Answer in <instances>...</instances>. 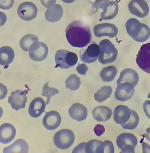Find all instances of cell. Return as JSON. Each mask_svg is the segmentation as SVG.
Listing matches in <instances>:
<instances>
[{
    "mask_svg": "<svg viewBox=\"0 0 150 153\" xmlns=\"http://www.w3.org/2000/svg\"><path fill=\"white\" fill-rule=\"evenodd\" d=\"M65 32L68 42L74 47H85L91 41L90 29L81 21H75L71 23L67 27Z\"/></svg>",
    "mask_w": 150,
    "mask_h": 153,
    "instance_id": "6da1fadb",
    "label": "cell"
},
{
    "mask_svg": "<svg viewBox=\"0 0 150 153\" xmlns=\"http://www.w3.org/2000/svg\"><path fill=\"white\" fill-rule=\"evenodd\" d=\"M126 28L128 34L136 42H144L150 37L149 27L136 19H129L126 23Z\"/></svg>",
    "mask_w": 150,
    "mask_h": 153,
    "instance_id": "7a4b0ae2",
    "label": "cell"
},
{
    "mask_svg": "<svg viewBox=\"0 0 150 153\" xmlns=\"http://www.w3.org/2000/svg\"><path fill=\"white\" fill-rule=\"evenodd\" d=\"M94 12H97L98 9L103 10L101 14L100 21L113 19L118 14L119 6L117 2L109 0H96L92 3Z\"/></svg>",
    "mask_w": 150,
    "mask_h": 153,
    "instance_id": "3957f363",
    "label": "cell"
},
{
    "mask_svg": "<svg viewBox=\"0 0 150 153\" xmlns=\"http://www.w3.org/2000/svg\"><path fill=\"white\" fill-rule=\"evenodd\" d=\"M100 53L98 60L103 65L111 63L116 61L117 56V50L109 40L104 39L99 44Z\"/></svg>",
    "mask_w": 150,
    "mask_h": 153,
    "instance_id": "277c9868",
    "label": "cell"
},
{
    "mask_svg": "<svg viewBox=\"0 0 150 153\" xmlns=\"http://www.w3.org/2000/svg\"><path fill=\"white\" fill-rule=\"evenodd\" d=\"M56 68L62 69H68L74 66L78 61V56L74 52L67 50H58L55 56Z\"/></svg>",
    "mask_w": 150,
    "mask_h": 153,
    "instance_id": "5b68a950",
    "label": "cell"
},
{
    "mask_svg": "<svg viewBox=\"0 0 150 153\" xmlns=\"http://www.w3.org/2000/svg\"><path fill=\"white\" fill-rule=\"evenodd\" d=\"M75 141V136L71 130L63 129L55 134L53 142L57 148L66 149L72 146Z\"/></svg>",
    "mask_w": 150,
    "mask_h": 153,
    "instance_id": "8992f818",
    "label": "cell"
},
{
    "mask_svg": "<svg viewBox=\"0 0 150 153\" xmlns=\"http://www.w3.org/2000/svg\"><path fill=\"white\" fill-rule=\"evenodd\" d=\"M136 61L140 69L150 74V42L141 46L137 55Z\"/></svg>",
    "mask_w": 150,
    "mask_h": 153,
    "instance_id": "52a82bcc",
    "label": "cell"
},
{
    "mask_svg": "<svg viewBox=\"0 0 150 153\" xmlns=\"http://www.w3.org/2000/svg\"><path fill=\"white\" fill-rule=\"evenodd\" d=\"M27 90L24 91L21 90H17L13 91L11 96L8 98V103L11 105L12 109L16 111H18L19 109H23L25 108L26 103L27 101Z\"/></svg>",
    "mask_w": 150,
    "mask_h": 153,
    "instance_id": "ba28073f",
    "label": "cell"
},
{
    "mask_svg": "<svg viewBox=\"0 0 150 153\" xmlns=\"http://www.w3.org/2000/svg\"><path fill=\"white\" fill-rule=\"evenodd\" d=\"M17 12L19 17L22 20L30 21L36 17L38 13L37 8L32 2H25L19 5Z\"/></svg>",
    "mask_w": 150,
    "mask_h": 153,
    "instance_id": "9c48e42d",
    "label": "cell"
},
{
    "mask_svg": "<svg viewBox=\"0 0 150 153\" xmlns=\"http://www.w3.org/2000/svg\"><path fill=\"white\" fill-rule=\"evenodd\" d=\"M48 48L43 42H36L29 50V56L33 61L40 62L47 58L48 53Z\"/></svg>",
    "mask_w": 150,
    "mask_h": 153,
    "instance_id": "30bf717a",
    "label": "cell"
},
{
    "mask_svg": "<svg viewBox=\"0 0 150 153\" xmlns=\"http://www.w3.org/2000/svg\"><path fill=\"white\" fill-rule=\"evenodd\" d=\"M128 7L131 14L141 18L147 16L149 12V5L144 0H132Z\"/></svg>",
    "mask_w": 150,
    "mask_h": 153,
    "instance_id": "8fae6325",
    "label": "cell"
},
{
    "mask_svg": "<svg viewBox=\"0 0 150 153\" xmlns=\"http://www.w3.org/2000/svg\"><path fill=\"white\" fill-rule=\"evenodd\" d=\"M134 85L128 82L118 85L115 93V97L117 100L125 102L130 99L135 92Z\"/></svg>",
    "mask_w": 150,
    "mask_h": 153,
    "instance_id": "7c38bea8",
    "label": "cell"
},
{
    "mask_svg": "<svg viewBox=\"0 0 150 153\" xmlns=\"http://www.w3.org/2000/svg\"><path fill=\"white\" fill-rule=\"evenodd\" d=\"M95 36L98 38L107 36L111 38L116 37L118 33L117 27L111 23H102L95 25L94 29Z\"/></svg>",
    "mask_w": 150,
    "mask_h": 153,
    "instance_id": "4fadbf2b",
    "label": "cell"
},
{
    "mask_svg": "<svg viewBox=\"0 0 150 153\" xmlns=\"http://www.w3.org/2000/svg\"><path fill=\"white\" fill-rule=\"evenodd\" d=\"M100 49L94 42L90 45L80 54V60L85 63L90 64L95 62L99 56Z\"/></svg>",
    "mask_w": 150,
    "mask_h": 153,
    "instance_id": "5bb4252c",
    "label": "cell"
},
{
    "mask_svg": "<svg viewBox=\"0 0 150 153\" xmlns=\"http://www.w3.org/2000/svg\"><path fill=\"white\" fill-rule=\"evenodd\" d=\"M61 117L60 114L56 111H51L46 113L43 119V124L46 129L53 130L60 126Z\"/></svg>",
    "mask_w": 150,
    "mask_h": 153,
    "instance_id": "9a60e30c",
    "label": "cell"
},
{
    "mask_svg": "<svg viewBox=\"0 0 150 153\" xmlns=\"http://www.w3.org/2000/svg\"><path fill=\"white\" fill-rule=\"evenodd\" d=\"M131 111L126 106L118 105L117 106L114 112V121L117 124H125L130 118Z\"/></svg>",
    "mask_w": 150,
    "mask_h": 153,
    "instance_id": "2e32d148",
    "label": "cell"
},
{
    "mask_svg": "<svg viewBox=\"0 0 150 153\" xmlns=\"http://www.w3.org/2000/svg\"><path fill=\"white\" fill-rule=\"evenodd\" d=\"M16 130L15 127L9 123H5L0 127V142L3 144L10 143L15 138Z\"/></svg>",
    "mask_w": 150,
    "mask_h": 153,
    "instance_id": "e0dca14e",
    "label": "cell"
},
{
    "mask_svg": "<svg viewBox=\"0 0 150 153\" xmlns=\"http://www.w3.org/2000/svg\"><path fill=\"white\" fill-rule=\"evenodd\" d=\"M46 103L42 98L37 97L33 99L29 106V115L32 118H38L45 111Z\"/></svg>",
    "mask_w": 150,
    "mask_h": 153,
    "instance_id": "ac0fdd59",
    "label": "cell"
},
{
    "mask_svg": "<svg viewBox=\"0 0 150 153\" xmlns=\"http://www.w3.org/2000/svg\"><path fill=\"white\" fill-rule=\"evenodd\" d=\"M139 80L138 74L135 70L127 68L123 70L120 73V76L117 80V85L124 82H128L136 86Z\"/></svg>",
    "mask_w": 150,
    "mask_h": 153,
    "instance_id": "d6986e66",
    "label": "cell"
},
{
    "mask_svg": "<svg viewBox=\"0 0 150 153\" xmlns=\"http://www.w3.org/2000/svg\"><path fill=\"white\" fill-rule=\"evenodd\" d=\"M70 117L74 120L81 121L85 120L87 117L88 111L87 108L79 103L74 104L69 110Z\"/></svg>",
    "mask_w": 150,
    "mask_h": 153,
    "instance_id": "ffe728a7",
    "label": "cell"
},
{
    "mask_svg": "<svg viewBox=\"0 0 150 153\" xmlns=\"http://www.w3.org/2000/svg\"><path fill=\"white\" fill-rule=\"evenodd\" d=\"M112 114V111L108 107L100 106L93 110L92 116L95 120L99 122H105L109 120Z\"/></svg>",
    "mask_w": 150,
    "mask_h": 153,
    "instance_id": "44dd1931",
    "label": "cell"
},
{
    "mask_svg": "<svg viewBox=\"0 0 150 153\" xmlns=\"http://www.w3.org/2000/svg\"><path fill=\"white\" fill-rule=\"evenodd\" d=\"M63 9L61 5L56 4L49 8L45 13V17L47 21L52 23L60 21L63 15Z\"/></svg>",
    "mask_w": 150,
    "mask_h": 153,
    "instance_id": "7402d4cb",
    "label": "cell"
},
{
    "mask_svg": "<svg viewBox=\"0 0 150 153\" xmlns=\"http://www.w3.org/2000/svg\"><path fill=\"white\" fill-rule=\"evenodd\" d=\"M116 143L119 148L120 149L127 145H131L135 147L137 145V139L133 134L123 133L117 137Z\"/></svg>",
    "mask_w": 150,
    "mask_h": 153,
    "instance_id": "603a6c76",
    "label": "cell"
},
{
    "mask_svg": "<svg viewBox=\"0 0 150 153\" xmlns=\"http://www.w3.org/2000/svg\"><path fill=\"white\" fill-rule=\"evenodd\" d=\"M29 146L26 142L23 139H19L12 145L3 149L4 153H27L28 152Z\"/></svg>",
    "mask_w": 150,
    "mask_h": 153,
    "instance_id": "cb8c5ba5",
    "label": "cell"
},
{
    "mask_svg": "<svg viewBox=\"0 0 150 153\" xmlns=\"http://www.w3.org/2000/svg\"><path fill=\"white\" fill-rule=\"evenodd\" d=\"M14 52L12 48L4 46L0 49V64L3 66L10 65L14 60Z\"/></svg>",
    "mask_w": 150,
    "mask_h": 153,
    "instance_id": "d4e9b609",
    "label": "cell"
},
{
    "mask_svg": "<svg viewBox=\"0 0 150 153\" xmlns=\"http://www.w3.org/2000/svg\"><path fill=\"white\" fill-rule=\"evenodd\" d=\"M85 152L87 153H104V143L97 140H92L86 143Z\"/></svg>",
    "mask_w": 150,
    "mask_h": 153,
    "instance_id": "484cf974",
    "label": "cell"
},
{
    "mask_svg": "<svg viewBox=\"0 0 150 153\" xmlns=\"http://www.w3.org/2000/svg\"><path fill=\"white\" fill-rule=\"evenodd\" d=\"M117 73V70L116 67L110 66L103 69L100 75L104 82H110L114 80Z\"/></svg>",
    "mask_w": 150,
    "mask_h": 153,
    "instance_id": "4316f807",
    "label": "cell"
},
{
    "mask_svg": "<svg viewBox=\"0 0 150 153\" xmlns=\"http://www.w3.org/2000/svg\"><path fill=\"white\" fill-rule=\"evenodd\" d=\"M39 41V39L36 36L27 34L23 36L20 41V45L22 50L26 52L29 51L30 48L36 42Z\"/></svg>",
    "mask_w": 150,
    "mask_h": 153,
    "instance_id": "83f0119b",
    "label": "cell"
},
{
    "mask_svg": "<svg viewBox=\"0 0 150 153\" xmlns=\"http://www.w3.org/2000/svg\"><path fill=\"white\" fill-rule=\"evenodd\" d=\"M112 89L111 86H104L95 94L94 99L96 101L102 102L105 101L111 96Z\"/></svg>",
    "mask_w": 150,
    "mask_h": 153,
    "instance_id": "f1b7e54d",
    "label": "cell"
},
{
    "mask_svg": "<svg viewBox=\"0 0 150 153\" xmlns=\"http://www.w3.org/2000/svg\"><path fill=\"white\" fill-rule=\"evenodd\" d=\"M81 81L76 75L72 74L69 76L65 81L66 87L71 91H76L80 88Z\"/></svg>",
    "mask_w": 150,
    "mask_h": 153,
    "instance_id": "f546056e",
    "label": "cell"
},
{
    "mask_svg": "<svg viewBox=\"0 0 150 153\" xmlns=\"http://www.w3.org/2000/svg\"><path fill=\"white\" fill-rule=\"evenodd\" d=\"M131 114L129 120L125 124L122 125L124 129L133 130L138 126L140 121L139 117L137 113L134 110H131Z\"/></svg>",
    "mask_w": 150,
    "mask_h": 153,
    "instance_id": "4dcf8cb0",
    "label": "cell"
},
{
    "mask_svg": "<svg viewBox=\"0 0 150 153\" xmlns=\"http://www.w3.org/2000/svg\"><path fill=\"white\" fill-rule=\"evenodd\" d=\"M59 91L56 88H50L48 85V82L44 86L42 90V95L47 97L46 105L49 104L51 100V97L58 94Z\"/></svg>",
    "mask_w": 150,
    "mask_h": 153,
    "instance_id": "1f68e13d",
    "label": "cell"
},
{
    "mask_svg": "<svg viewBox=\"0 0 150 153\" xmlns=\"http://www.w3.org/2000/svg\"><path fill=\"white\" fill-rule=\"evenodd\" d=\"M14 0H0V8L4 10H9L14 5Z\"/></svg>",
    "mask_w": 150,
    "mask_h": 153,
    "instance_id": "d6a6232c",
    "label": "cell"
},
{
    "mask_svg": "<svg viewBox=\"0 0 150 153\" xmlns=\"http://www.w3.org/2000/svg\"><path fill=\"white\" fill-rule=\"evenodd\" d=\"M104 143V153H114V148L113 143L109 140H106Z\"/></svg>",
    "mask_w": 150,
    "mask_h": 153,
    "instance_id": "836d02e7",
    "label": "cell"
},
{
    "mask_svg": "<svg viewBox=\"0 0 150 153\" xmlns=\"http://www.w3.org/2000/svg\"><path fill=\"white\" fill-rule=\"evenodd\" d=\"M94 131L96 136L100 137L105 132V128L104 126L100 124L97 125L94 129Z\"/></svg>",
    "mask_w": 150,
    "mask_h": 153,
    "instance_id": "e575fe53",
    "label": "cell"
},
{
    "mask_svg": "<svg viewBox=\"0 0 150 153\" xmlns=\"http://www.w3.org/2000/svg\"><path fill=\"white\" fill-rule=\"evenodd\" d=\"M88 70V68L85 64L78 65L76 68V71L79 74L85 75Z\"/></svg>",
    "mask_w": 150,
    "mask_h": 153,
    "instance_id": "d590c367",
    "label": "cell"
},
{
    "mask_svg": "<svg viewBox=\"0 0 150 153\" xmlns=\"http://www.w3.org/2000/svg\"><path fill=\"white\" fill-rule=\"evenodd\" d=\"M143 109L146 117L150 119V101L146 100L143 104Z\"/></svg>",
    "mask_w": 150,
    "mask_h": 153,
    "instance_id": "8d00e7d4",
    "label": "cell"
},
{
    "mask_svg": "<svg viewBox=\"0 0 150 153\" xmlns=\"http://www.w3.org/2000/svg\"><path fill=\"white\" fill-rule=\"evenodd\" d=\"M41 1L45 7L49 8L55 5L56 0H41Z\"/></svg>",
    "mask_w": 150,
    "mask_h": 153,
    "instance_id": "74e56055",
    "label": "cell"
},
{
    "mask_svg": "<svg viewBox=\"0 0 150 153\" xmlns=\"http://www.w3.org/2000/svg\"><path fill=\"white\" fill-rule=\"evenodd\" d=\"M86 145V143H82L80 144L74 149L73 153H85V148Z\"/></svg>",
    "mask_w": 150,
    "mask_h": 153,
    "instance_id": "f35d334b",
    "label": "cell"
},
{
    "mask_svg": "<svg viewBox=\"0 0 150 153\" xmlns=\"http://www.w3.org/2000/svg\"><path fill=\"white\" fill-rule=\"evenodd\" d=\"M135 147L131 145H127L122 148L120 153H135Z\"/></svg>",
    "mask_w": 150,
    "mask_h": 153,
    "instance_id": "ab89813d",
    "label": "cell"
},
{
    "mask_svg": "<svg viewBox=\"0 0 150 153\" xmlns=\"http://www.w3.org/2000/svg\"><path fill=\"white\" fill-rule=\"evenodd\" d=\"M143 153H150V146H149L146 143L143 142L142 143Z\"/></svg>",
    "mask_w": 150,
    "mask_h": 153,
    "instance_id": "60d3db41",
    "label": "cell"
},
{
    "mask_svg": "<svg viewBox=\"0 0 150 153\" xmlns=\"http://www.w3.org/2000/svg\"><path fill=\"white\" fill-rule=\"evenodd\" d=\"M146 132L145 135V137L150 142V126L148 129H146Z\"/></svg>",
    "mask_w": 150,
    "mask_h": 153,
    "instance_id": "b9f144b4",
    "label": "cell"
},
{
    "mask_svg": "<svg viewBox=\"0 0 150 153\" xmlns=\"http://www.w3.org/2000/svg\"><path fill=\"white\" fill-rule=\"evenodd\" d=\"M64 3H73L76 0H61Z\"/></svg>",
    "mask_w": 150,
    "mask_h": 153,
    "instance_id": "7bdbcfd3",
    "label": "cell"
},
{
    "mask_svg": "<svg viewBox=\"0 0 150 153\" xmlns=\"http://www.w3.org/2000/svg\"><path fill=\"white\" fill-rule=\"evenodd\" d=\"M148 98H149V99H150V93L149 94L148 96Z\"/></svg>",
    "mask_w": 150,
    "mask_h": 153,
    "instance_id": "ee69618b",
    "label": "cell"
}]
</instances>
